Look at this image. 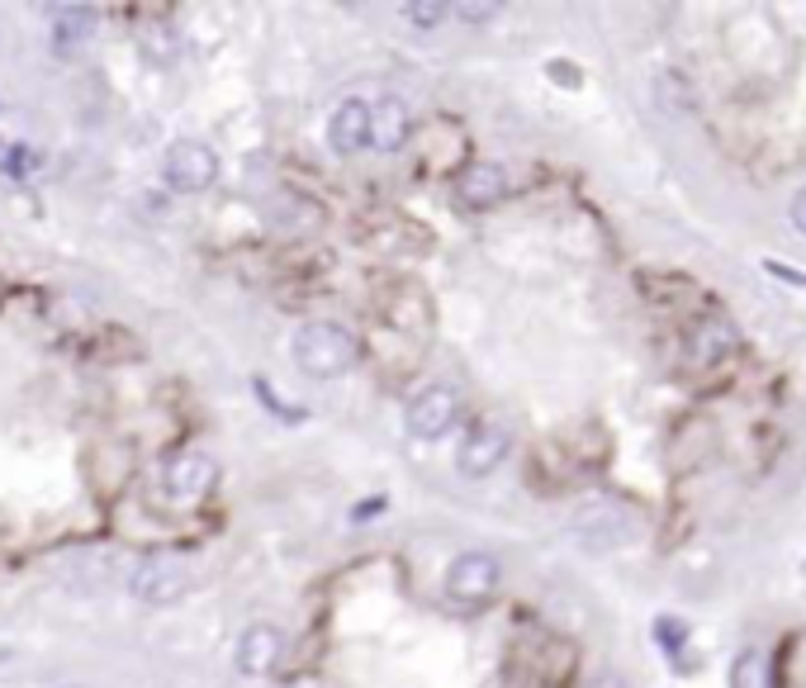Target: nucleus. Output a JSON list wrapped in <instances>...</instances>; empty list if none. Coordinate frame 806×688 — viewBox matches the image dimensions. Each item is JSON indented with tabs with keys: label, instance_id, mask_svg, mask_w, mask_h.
<instances>
[{
	"label": "nucleus",
	"instance_id": "f257e3e1",
	"mask_svg": "<svg viewBox=\"0 0 806 688\" xmlns=\"http://www.w3.org/2000/svg\"><path fill=\"white\" fill-rule=\"evenodd\" d=\"M290 352H295V366L304 370V376L337 380V376H347V370H356V362H361V337H356L352 328H342V323H304L295 333Z\"/></svg>",
	"mask_w": 806,
	"mask_h": 688
},
{
	"label": "nucleus",
	"instance_id": "f03ea898",
	"mask_svg": "<svg viewBox=\"0 0 806 688\" xmlns=\"http://www.w3.org/2000/svg\"><path fill=\"white\" fill-rule=\"evenodd\" d=\"M219 484V461L205 451H176L157 466V494L166 508H195L205 504Z\"/></svg>",
	"mask_w": 806,
	"mask_h": 688
},
{
	"label": "nucleus",
	"instance_id": "7ed1b4c3",
	"mask_svg": "<svg viewBox=\"0 0 806 688\" xmlns=\"http://www.w3.org/2000/svg\"><path fill=\"white\" fill-rule=\"evenodd\" d=\"M128 594L148 608H171L191 594V565L171 551H157V555H142L128 575Z\"/></svg>",
	"mask_w": 806,
	"mask_h": 688
},
{
	"label": "nucleus",
	"instance_id": "20e7f679",
	"mask_svg": "<svg viewBox=\"0 0 806 688\" xmlns=\"http://www.w3.org/2000/svg\"><path fill=\"white\" fill-rule=\"evenodd\" d=\"M162 181L181 195H199V191H209V185L219 181V157H214L209 142L181 138V142H171L166 157H162Z\"/></svg>",
	"mask_w": 806,
	"mask_h": 688
},
{
	"label": "nucleus",
	"instance_id": "39448f33",
	"mask_svg": "<svg viewBox=\"0 0 806 688\" xmlns=\"http://www.w3.org/2000/svg\"><path fill=\"white\" fill-rule=\"evenodd\" d=\"M460 418V394L451 390V385H423L408 409H403V427H408V437L417 442H437L456 427Z\"/></svg>",
	"mask_w": 806,
	"mask_h": 688
},
{
	"label": "nucleus",
	"instance_id": "423d86ee",
	"mask_svg": "<svg viewBox=\"0 0 806 688\" xmlns=\"http://www.w3.org/2000/svg\"><path fill=\"white\" fill-rule=\"evenodd\" d=\"M508 451H513L508 427H503V423H474L470 433L460 437L456 470H460L465 480H484V475H494V470L508 461Z\"/></svg>",
	"mask_w": 806,
	"mask_h": 688
},
{
	"label": "nucleus",
	"instance_id": "0eeeda50",
	"mask_svg": "<svg viewBox=\"0 0 806 688\" xmlns=\"http://www.w3.org/2000/svg\"><path fill=\"white\" fill-rule=\"evenodd\" d=\"M498 575L503 570L488 551H465L460 561H451V570H446V598L460 608H474L498 589Z\"/></svg>",
	"mask_w": 806,
	"mask_h": 688
},
{
	"label": "nucleus",
	"instance_id": "6e6552de",
	"mask_svg": "<svg viewBox=\"0 0 806 688\" xmlns=\"http://www.w3.org/2000/svg\"><path fill=\"white\" fill-rule=\"evenodd\" d=\"M736 347H740V333L726 319H698L683 333V356L693 366H716V362H726Z\"/></svg>",
	"mask_w": 806,
	"mask_h": 688
},
{
	"label": "nucleus",
	"instance_id": "1a4fd4ad",
	"mask_svg": "<svg viewBox=\"0 0 806 688\" xmlns=\"http://www.w3.org/2000/svg\"><path fill=\"white\" fill-rule=\"evenodd\" d=\"M285 655V632L270 622H252L247 632L238 637V669L242 675H270Z\"/></svg>",
	"mask_w": 806,
	"mask_h": 688
},
{
	"label": "nucleus",
	"instance_id": "9d476101",
	"mask_svg": "<svg viewBox=\"0 0 806 688\" xmlns=\"http://www.w3.org/2000/svg\"><path fill=\"white\" fill-rule=\"evenodd\" d=\"M327 148L337 157H356L361 148H370V105L366 100H342L327 119Z\"/></svg>",
	"mask_w": 806,
	"mask_h": 688
},
{
	"label": "nucleus",
	"instance_id": "9b49d317",
	"mask_svg": "<svg viewBox=\"0 0 806 688\" xmlns=\"http://www.w3.org/2000/svg\"><path fill=\"white\" fill-rule=\"evenodd\" d=\"M456 195L465 209H494L503 195H508V171H503L498 162H474L460 171L456 181Z\"/></svg>",
	"mask_w": 806,
	"mask_h": 688
},
{
	"label": "nucleus",
	"instance_id": "f8f14e48",
	"mask_svg": "<svg viewBox=\"0 0 806 688\" xmlns=\"http://www.w3.org/2000/svg\"><path fill=\"white\" fill-rule=\"evenodd\" d=\"M408 134H413V114L399 95H384L380 105H370V142H376V148L399 152L403 142H408Z\"/></svg>",
	"mask_w": 806,
	"mask_h": 688
},
{
	"label": "nucleus",
	"instance_id": "ddd939ff",
	"mask_svg": "<svg viewBox=\"0 0 806 688\" xmlns=\"http://www.w3.org/2000/svg\"><path fill=\"white\" fill-rule=\"evenodd\" d=\"M95 34V10H62L53 20V48L57 53H71L77 43H85Z\"/></svg>",
	"mask_w": 806,
	"mask_h": 688
},
{
	"label": "nucleus",
	"instance_id": "4468645a",
	"mask_svg": "<svg viewBox=\"0 0 806 688\" xmlns=\"http://www.w3.org/2000/svg\"><path fill=\"white\" fill-rule=\"evenodd\" d=\"M0 171H5L10 181H28V176L38 171V152L24 148V142H10L5 157H0Z\"/></svg>",
	"mask_w": 806,
	"mask_h": 688
},
{
	"label": "nucleus",
	"instance_id": "2eb2a0df",
	"mask_svg": "<svg viewBox=\"0 0 806 688\" xmlns=\"http://www.w3.org/2000/svg\"><path fill=\"white\" fill-rule=\"evenodd\" d=\"M730 688H764V661H759V651H755V646H745V651H740V661H736V679H730Z\"/></svg>",
	"mask_w": 806,
	"mask_h": 688
},
{
	"label": "nucleus",
	"instance_id": "dca6fc26",
	"mask_svg": "<svg viewBox=\"0 0 806 688\" xmlns=\"http://www.w3.org/2000/svg\"><path fill=\"white\" fill-rule=\"evenodd\" d=\"M403 14H408V24H417V28H437L446 14H451V5H441V0H408Z\"/></svg>",
	"mask_w": 806,
	"mask_h": 688
},
{
	"label": "nucleus",
	"instance_id": "f3484780",
	"mask_svg": "<svg viewBox=\"0 0 806 688\" xmlns=\"http://www.w3.org/2000/svg\"><path fill=\"white\" fill-rule=\"evenodd\" d=\"M659 641H665L669 651H679L683 641H688V627H683L679 618H659Z\"/></svg>",
	"mask_w": 806,
	"mask_h": 688
},
{
	"label": "nucleus",
	"instance_id": "a211bd4d",
	"mask_svg": "<svg viewBox=\"0 0 806 688\" xmlns=\"http://www.w3.org/2000/svg\"><path fill=\"white\" fill-rule=\"evenodd\" d=\"M456 14H460V20H470V24H484V20H494V14H498V5H470V0H460Z\"/></svg>",
	"mask_w": 806,
	"mask_h": 688
},
{
	"label": "nucleus",
	"instance_id": "6ab92c4d",
	"mask_svg": "<svg viewBox=\"0 0 806 688\" xmlns=\"http://www.w3.org/2000/svg\"><path fill=\"white\" fill-rule=\"evenodd\" d=\"M787 214H793V228H797V233H806V185L793 195V209H787Z\"/></svg>",
	"mask_w": 806,
	"mask_h": 688
},
{
	"label": "nucleus",
	"instance_id": "aec40b11",
	"mask_svg": "<svg viewBox=\"0 0 806 688\" xmlns=\"http://www.w3.org/2000/svg\"><path fill=\"white\" fill-rule=\"evenodd\" d=\"M384 508V498H366V504H356V513H352V523H370L376 513Z\"/></svg>",
	"mask_w": 806,
	"mask_h": 688
},
{
	"label": "nucleus",
	"instance_id": "412c9836",
	"mask_svg": "<svg viewBox=\"0 0 806 688\" xmlns=\"http://www.w3.org/2000/svg\"><path fill=\"white\" fill-rule=\"evenodd\" d=\"M764 271H769V276H783V280H793V285H806V276H802V271L783 266V262H764Z\"/></svg>",
	"mask_w": 806,
	"mask_h": 688
}]
</instances>
